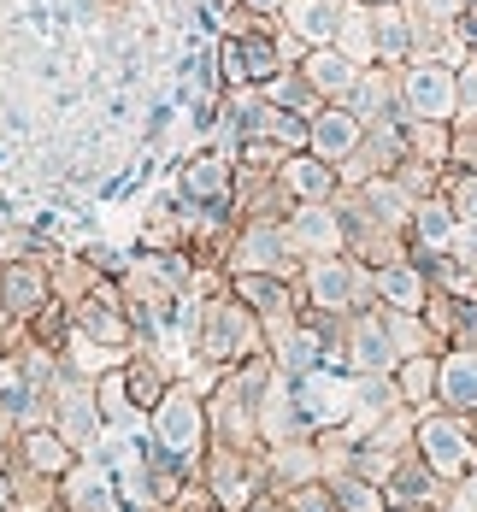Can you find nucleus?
Instances as JSON below:
<instances>
[{"instance_id":"1","label":"nucleus","mask_w":477,"mask_h":512,"mask_svg":"<svg viewBox=\"0 0 477 512\" xmlns=\"http://www.w3.org/2000/svg\"><path fill=\"white\" fill-rule=\"evenodd\" d=\"M195 354L207 359L212 371H236V365H248V359L271 354V336H265V324H260L248 307H242L236 295H230V277H224V289L212 283L207 301H201Z\"/></svg>"},{"instance_id":"7","label":"nucleus","mask_w":477,"mask_h":512,"mask_svg":"<svg viewBox=\"0 0 477 512\" xmlns=\"http://www.w3.org/2000/svg\"><path fill=\"white\" fill-rule=\"evenodd\" d=\"M230 295L265 324V336H283L301 318V289L295 277H271V271H230Z\"/></svg>"},{"instance_id":"27","label":"nucleus","mask_w":477,"mask_h":512,"mask_svg":"<svg viewBox=\"0 0 477 512\" xmlns=\"http://www.w3.org/2000/svg\"><path fill=\"white\" fill-rule=\"evenodd\" d=\"M12 501H18V483H12V471H0V512H12Z\"/></svg>"},{"instance_id":"8","label":"nucleus","mask_w":477,"mask_h":512,"mask_svg":"<svg viewBox=\"0 0 477 512\" xmlns=\"http://www.w3.org/2000/svg\"><path fill=\"white\" fill-rule=\"evenodd\" d=\"M53 295H59V283H53V265L42 254H24V259L0 265V312H12L18 324H30Z\"/></svg>"},{"instance_id":"9","label":"nucleus","mask_w":477,"mask_h":512,"mask_svg":"<svg viewBox=\"0 0 477 512\" xmlns=\"http://www.w3.org/2000/svg\"><path fill=\"white\" fill-rule=\"evenodd\" d=\"M289 242L301 259H318V254H348V224H342V206L336 201H295L289 218H283Z\"/></svg>"},{"instance_id":"12","label":"nucleus","mask_w":477,"mask_h":512,"mask_svg":"<svg viewBox=\"0 0 477 512\" xmlns=\"http://www.w3.org/2000/svg\"><path fill=\"white\" fill-rule=\"evenodd\" d=\"M460 212L448 206V195H424L407 218V254H454L460 248Z\"/></svg>"},{"instance_id":"16","label":"nucleus","mask_w":477,"mask_h":512,"mask_svg":"<svg viewBox=\"0 0 477 512\" xmlns=\"http://www.w3.org/2000/svg\"><path fill=\"white\" fill-rule=\"evenodd\" d=\"M342 12H348V0H289L277 24H283L301 48H330V42L342 36Z\"/></svg>"},{"instance_id":"14","label":"nucleus","mask_w":477,"mask_h":512,"mask_svg":"<svg viewBox=\"0 0 477 512\" xmlns=\"http://www.w3.org/2000/svg\"><path fill=\"white\" fill-rule=\"evenodd\" d=\"M436 407L477 412V342H454L436 354Z\"/></svg>"},{"instance_id":"13","label":"nucleus","mask_w":477,"mask_h":512,"mask_svg":"<svg viewBox=\"0 0 477 512\" xmlns=\"http://www.w3.org/2000/svg\"><path fill=\"white\" fill-rule=\"evenodd\" d=\"M360 142H366V118L354 112V106H342V101H330V106H318L313 112V148L318 159H330V165H348V159L360 154Z\"/></svg>"},{"instance_id":"6","label":"nucleus","mask_w":477,"mask_h":512,"mask_svg":"<svg viewBox=\"0 0 477 512\" xmlns=\"http://www.w3.org/2000/svg\"><path fill=\"white\" fill-rule=\"evenodd\" d=\"M401 101L413 118H430V124H454L466 101H460V65L448 59H413L401 65Z\"/></svg>"},{"instance_id":"28","label":"nucleus","mask_w":477,"mask_h":512,"mask_svg":"<svg viewBox=\"0 0 477 512\" xmlns=\"http://www.w3.org/2000/svg\"><path fill=\"white\" fill-rule=\"evenodd\" d=\"M360 6H401V0H360Z\"/></svg>"},{"instance_id":"4","label":"nucleus","mask_w":477,"mask_h":512,"mask_svg":"<svg viewBox=\"0 0 477 512\" xmlns=\"http://www.w3.org/2000/svg\"><path fill=\"white\" fill-rule=\"evenodd\" d=\"M301 265H307V259L295 254L283 218H242V224H236V242H230V254H224V277H230V271L301 277Z\"/></svg>"},{"instance_id":"26","label":"nucleus","mask_w":477,"mask_h":512,"mask_svg":"<svg viewBox=\"0 0 477 512\" xmlns=\"http://www.w3.org/2000/svg\"><path fill=\"white\" fill-rule=\"evenodd\" d=\"M236 6H242V12H248V18H260V24H277V18H283V6H289V0H236Z\"/></svg>"},{"instance_id":"23","label":"nucleus","mask_w":477,"mask_h":512,"mask_svg":"<svg viewBox=\"0 0 477 512\" xmlns=\"http://www.w3.org/2000/svg\"><path fill=\"white\" fill-rule=\"evenodd\" d=\"M265 136H271V142H283L289 154H301V148L313 142V118H301V112H283V106H271V112H265Z\"/></svg>"},{"instance_id":"19","label":"nucleus","mask_w":477,"mask_h":512,"mask_svg":"<svg viewBox=\"0 0 477 512\" xmlns=\"http://www.w3.org/2000/svg\"><path fill=\"white\" fill-rule=\"evenodd\" d=\"M260 89H265V101H271V106H283V112H301V118H313L318 106H330V101L313 89V83H307V71H301V65H283V71H277L271 83H260Z\"/></svg>"},{"instance_id":"11","label":"nucleus","mask_w":477,"mask_h":512,"mask_svg":"<svg viewBox=\"0 0 477 512\" xmlns=\"http://www.w3.org/2000/svg\"><path fill=\"white\" fill-rule=\"evenodd\" d=\"M371 289H377L383 307H395V312H424L430 307V295H436L430 271H424L413 254L389 259V265H371Z\"/></svg>"},{"instance_id":"25","label":"nucleus","mask_w":477,"mask_h":512,"mask_svg":"<svg viewBox=\"0 0 477 512\" xmlns=\"http://www.w3.org/2000/svg\"><path fill=\"white\" fill-rule=\"evenodd\" d=\"M289 512H342V501H336V489L330 483H318V477H307V483H289V501H283Z\"/></svg>"},{"instance_id":"24","label":"nucleus","mask_w":477,"mask_h":512,"mask_svg":"<svg viewBox=\"0 0 477 512\" xmlns=\"http://www.w3.org/2000/svg\"><path fill=\"white\" fill-rule=\"evenodd\" d=\"M442 195H448V206L460 212V224H477V171L448 165V171H442Z\"/></svg>"},{"instance_id":"10","label":"nucleus","mask_w":477,"mask_h":512,"mask_svg":"<svg viewBox=\"0 0 477 512\" xmlns=\"http://www.w3.org/2000/svg\"><path fill=\"white\" fill-rule=\"evenodd\" d=\"M59 501L65 512H118V471L95 454H83V460H71V471L59 477Z\"/></svg>"},{"instance_id":"5","label":"nucleus","mask_w":477,"mask_h":512,"mask_svg":"<svg viewBox=\"0 0 477 512\" xmlns=\"http://www.w3.org/2000/svg\"><path fill=\"white\" fill-rule=\"evenodd\" d=\"M207 401L189 389V383H171L165 389V401L148 412V430H154V442L165 454H177V460L201 465V448H207Z\"/></svg>"},{"instance_id":"15","label":"nucleus","mask_w":477,"mask_h":512,"mask_svg":"<svg viewBox=\"0 0 477 512\" xmlns=\"http://www.w3.org/2000/svg\"><path fill=\"white\" fill-rule=\"evenodd\" d=\"M277 183L289 189V201H336V195H342V165H330V159H318L313 148H301V154L283 159Z\"/></svg>"},{"instance_id":"21","label":"nucleus","mask_w":477,"mask_h":512,"mask_svg":"<svg viewBox=\"0 0 477 512\" xmlns=\"http://www.w3.org/2000/svg\"><path fill=\"white\" fill-rule=\"evenodd\" d=\"M336 48H342V53H354L360 65H377V12H371V6H360V0H348Z\"/></svg>"},{"instance_id":"17","label":"nucleus","mask_w":477,"mask_h":512,"mask_svg":"<svg viewBox=\"0 0 477 512\" xmlns=\"http://www.w3.org/2000/svg\"><path fill=\"white\" fill-rule=\"evenodd\" d=\"M301 71H307V83H313L324 101H348V89L360 83V71H366V65L330 42V48H307V53H301Z\"/></svg>"},{"instance_id":"18","label":"nucleus","mask_w":477,"mask_h":512,"mask_svg":"<svg viewBox=\"0 0 477 512\" xmlns=\"http://www.w3.org/2000/svg\"><path fill=\"white\" fill-rule=\"evenodd\" d=\"M18 454H24V471H36V477H48V483H59V477L71 471V442H65L53 424L18 430Z\"/></svg>"},{"instance_id":"22","label":"nucleus","mask_w":477,"mask_h":512,"mask_svg":"<svg viewBox=\"0 0 477 512\" xmlns=\"http://www.w3.org/2000/svg\"><path fill=\"white\" fill-rule=\"evenodd\" d=\"M395 383H401V401L413 412L436 407V354H413L395 365Z\"/></svg>"},{"instance_id":"2","label":"nucleus","mask_w":477,"mask_h":512,"mask_svg":"<svg viewBox=\"0 0 477 512\" xmlns=\"http://www.w3.org/2000/svg\"><path fill=\"white\" fill-rule=\"evenodd\" d=\"M295 289H301V307L307 312H330V318H348V312H360L377 301V289H371V265L354 254H318L301 265V277H295Z\"/></svg>"},{"instance_id":"3","label":"nucleus","mask_w":477,"mask_h":512,"mask_svg":"<svg viewBox=\"0 0 477 512\" xmlns=\"http://www.w3.org/2000/svg\"><path fill=\"white\" fill-rule=\"evenodd\" d=\"M413 448H419L448 483H472L477 477V424H472V412L424 407L419 424H413Z\"/></svg>"},{"instance_id":"20","label":"nucleus","mask_w":477,"mask_h":512,"mask_svg":"<svg viewBox=\"0 0 477 512\" xmlns=\"http://www.w3.org/2000/svg\"><path fill=\"white\" fill-rule=\"evenodd\" d=\"M124 365V389H130V401L142 412H154L159 401H165V359H154V354H130V359H118Z\"/></svg>"},{"instance_id":"29","label":"nucleus","mask_w":477,"mask_h":512,"mask_svg":"<svg viewBox=\"0 0 477 512\" xmlns=\"http://www.w3.org/2000/svg\"><path fill=\"white\" fill-rule=\"evenodd\" d=\"M0 471H6V436H0Z\"/></svg>"}]
</instances>
